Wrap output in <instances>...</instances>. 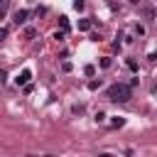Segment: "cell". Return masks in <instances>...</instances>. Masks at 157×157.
<instances>
[{
  "mask_svg": "<svg viewBox=\"0 0 157 157\" xmlns=\"http://www.w3.org/2000/svg\"><path fill=\"white\" fill-rule=\"evenodd\" d=\"M105 96H108V101L125 103V101H130V96H132V86H130V83H113V86L105 91Z\"/></svg>",
  "mask_w": 157,
  "mask_h": 157,
  "instance_id": "6da1fadb",
  "label": "cell"
},
{
  "mask_svg": "<svg viewBox=\"0 0 157 157\" xmlns=\"http://www.w3.org/2000/svg\"><path fill=\"white\" fill-rule=\"evenodd\" d=\"M27 17H29V12H27V10H17V12H15V25H25V22H27Z\"/></svg>",
  "mask_w": 157,
  "mask_h": 157,
  "instance_id": "7a4b0ae2",
  "label": "cell"
},
{
  "mask_svg": "<svg viewBox=\"0 0 157 157\" xmlns=\"http://www.w3.org/2000/svg\"><path fill=\"white\" fill-rule=\"evenodd\" d=\"M29 78H32V71H29V69H25V71H22V74H20V76H17L15 81H17V86H25V83H27Z\"/></svg>",
  "mask_w": 157,
  "mask_h": 157,
  "instance_id": "3957f363",
  "label": "cell"
},
{
  "mask_svg": "<svg viewBox=\"0 0 157 157\" xmlns=\"http://www.w3.org/2000/svg\"><path fill=\"white\" fill-rule=\"evenodd\" d=\"M78 29L81 32H88L91 29V20H78Z\"/></svg>",
  "mask_w": 157,
  "mask_h": 157,
  "instance_id": "277c9868",
  "label": "cell"
},
{
  "mask_svg": "<svg viewBox=\"0 0 157 157\" xmlns=\"http://www.w3.org/2000/svg\"><path fill=\"white\" fill-rule=\"evenodd\" d=\"M110 125H113V128H123V125H125V118H113Z\"/></svg>",
  "mask_w": 157,
  "mask_h": 157,
  "instance_id": "5b68a950",
  "label": "cell"
},
{
  "mask_svg": "<svg viewBox=\"0 0 157 157\" xmlns=\"http://www.w3.org/2000/svg\"><path fill=\"white\" fill-rule=\"evenodd\" d=\"M25 37H27V39L37 37V29H34V27H27V29H25Z\"/></svg>",
  "mask_w": 157,
  "mask_h": 157,
  "instance_id": "8992f818",
  "label": "cell"
},
{
  "mask_svg": "<svg viewBox=\"0 0 157 157\" xmlns=\"http://www.w3.org/2000/svg\"><path fill=\"white\" fill-rule=\"evenodd\" d=\"M110 64H113L110 56H103V59H101V69H110Z\"/></svg>",
  "mask_w": 157,
  "mask_h": 157,
  "instance_id": "52a82bcc",
  "label": "cell"
},
{
  "mask_svg": "<svg viewBox=\"0 0 157 157\" xmlns=\"http://www.w3.org/2000/svg\"><path fill=\"white\" fill-rule=\"evenodd\" d=\"M88 88H91V91H96V88H101V78H93V81L88 83Z\"/></svg>",
  "mask_w": 157,
  "mask_h": 157,
  "instance_id": "ba28073f",
  "label": "cell"
},
{
  "mask_svg": "<svg viewBox=\"0 0 157 157\" xmlns=\"http://www.w3.org/2000/svg\"><path fill=\"white\" fill-rule=\"evenodd\" d=\"M125 64H128V69H130V71H137V64H135V59H128Z\"/></svg>",
  "mask_w": 157,
  "mask_h": 157,
  "instance_id": "9c48e42d",
  "label": "cell"
},
{
  "mask_svg": "<svg viewBox=\"0 0 157 157\" xmlns=\"http://www.w3.org/2000/svg\"><path fill=\"white\" fill-rule=\"evenodd\" d=\"M145 17L152 20V17H155V10H152V7H145Z\"/></svg>",
  "mask_w": 157,
  "mask_h": 157,
  "instance_id": "30bf717a",
  "label": "cell"
},
{
  "mask_svg": "<svg viewBox=\"0 0 157 157\" xmlns=\"http://www.w3.org/2000/svg\"><path fill=\"white\" fill-rule=\"evenodd\" d=\"M83 71H86V76H93V74H96V66H91V64H88Z\"/></svg>",
  "mask_w": 157,
  "mask_h": 157,
  "instance_id": "8fae6325",
  "label": "cell"
},
{
  "mask_svg": "<svg viewBox=\"0 0 157 157\" xmlns=\"http://www.w3.org/2000/svg\"><path fill=\"white\" fill-rule=\"evenodd\" d=\"M74 10L81 12V10H83V0H74Z\"/></svg>",
  "mask_w": 157,
  "mask_h": 157,
  "instance_id": "7c38bea8",
  "label": "cell"
},
{
  "mask_svg": "<svg viewBox=\"0 0 157 157\" xmlns=\"http://www.w3.org/2000/svg\"><path fill=\"white\" fill-rule=\"evenodd\" d=\"M103 120H105V113L98 110V113H96V123H103Z\"/></svg>",
  "mask_w": 157,
  "mask_h": 157,
  "instance_id": "4fadbf2b",
  "label": "cell"
},
{
  "mask_svg": "<svg viewBox=\"0 0 157 157\" xmlns=\"http://www.w3.org/2000/svg\"><path fill=\"white\" fill-rule=\"evenodd\" d=\"M61 69H64V71H71L74 66H71V61H64V64H61Z\"/></svg>",
  "mask_w": 157,
  "mask_h": 157,
  "instance_id": "5bb4252c",
  "label": "cell"
},
{
  "mask_svg": "<svg viewBox=\"0 0 157 157\" xmlns=\"http://www.w3.org/2000/svg\"><path fill=\"white\" fill-rule=\"evenodd\" d=\"M5 37H7V29H5V27H0V42H2Z\"/></svg>",
  "mask_w": 157,
  "mask_h": 157,
  "instance_id": "9a60e30c",
  "label": "cell"
},
{
  "mask_svg": "<svg viewBox=\"0 0 157 157\" xmlns=\"http://www.w3.org/2000/svg\"><path fill=\"white\" fill-rule=\"evenodd\" d=\"M130 2H140V0H130Z\"/></svg>",
  "mask_w": 157,
  "mask_h": 157,
  "instance_id": "2e32d148",
  "label": "cell"
}]
</instances>
